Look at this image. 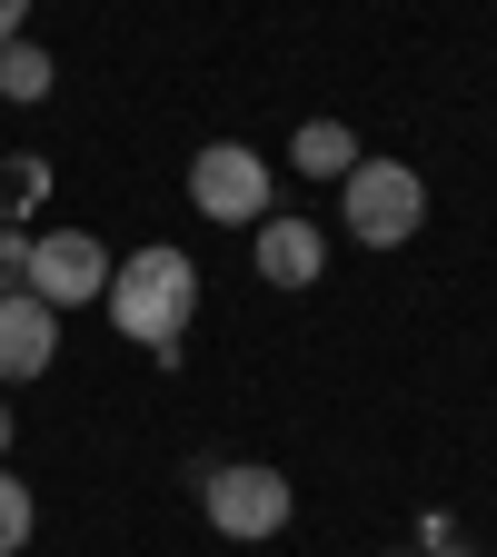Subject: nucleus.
<instances>
[{
	"label": "nucleus",
	"instance_id": "7ed1b4c3",
	"mask_svg": "<svg viewBox=\"0 0 497 557\" xmlns=\"http://www.w3.org/2000/svg\"><path fill=\"white\" fill-rule=\"evenodd\" d=\"M189 209L209 230H259L278 209V160H259L249 139H209L189 150Z\"/></svg>",
	"mask_w": 497,
	"mask_h": 557
},
{
	"label": "nucleus",
	"instance_id": "f03ea898",
	"mask_svg": "<svg viewBox=\"0 0 497 557\" xmlns=\"http://www.w3.org/2000/svg\"><path fill=\"white\" fill-rule=\"evenodd\" d=\"M338 230L359 249H408L418 230H428V180H418V160L359 150V170L338 180Z\"/></svg>",
	"mask_w": 497,
	"mask_h": 557
},
{
	"label": "nucleus",
	"instance_id": "ddd939ff",
	"mask_svg": "<svg viewBox=\"0 0 497 557\" xmlns=\"http://www.w3.org/2000/svg\"><path fill=\"white\" fill-rule=\"evenodd\" d=\"M21 30H30V0H0V50H11Z\"/></svg>",
	"mask_w": 497,
	"mask_h": 557
},
{
	"label": "nucleus",
	"instance_id": "39448f33",
	"mask_svg": "<svg viewBox=\"0 0 497 557\" xmlns=\"http://www.w3.org/2000/svg\"><path fill=\"white\" fill-rule=\"evenodd\" d=\"M110 239L100 230H30V249H21V289L40 299V309H90L100 289H110Z\"/></svg>",
	"mask_w": 497,
	"mask_h": 557
},
{
	"label": "nucleus",
	"instance_id": "20e7f679",
	"mask_svg": "<svg viewBox=\"0 0 497 557\" xmlns=\"http://www.w3.org/2000/svg\"><path fill=\"white\" fill-rule=\"evenodd\" d=\"M199 508H209V528H220V537L259 547V537H278V528L299 518V487L278 478L269 458H229V468H199Z\"/></svg>",
	"mask_w": 497,
	"mask_h": 557
},
{
	"label": "nucleus",
	"instance_id": "4468645a",
	"mask_svg": "<svg viewBox=\"0 0 497 557\" xmlns=\"http://www.w3.org/2000/svg\"><path fill=\"white\" fill-rule=\"evenodd\" d=\"M11 438H21V418H11V398H0V468H11Z\"/></svg>",
	"mask_w": 497,
	"mask_h": 557
},
{
	"label": "nucleus",
	"instance_id": "0eeeda50",
	"mask_svg": "<svg viewBox=\"0 0 497 557\" xmlns=\"http://www.w3.org/2000/svg\"><path fill=\"white\" fill-rule=\"evenodd\" d=\"M50 359H60V309H40L30 289H11V299H0V388H30Z\"/></svg>",
	"mask_w": 497,
	"mask_h": 557
},
{
	"label": "nucleus",
	"instance_id": "9b49d317",
	"mask_svg": "<svg viewBox=\"0 0 497 557\" xmlns=\"http://www.w3.org/2000/svg\"><path fill=\"white\" fill-rule=\"evenodd\" d=\"M30 528H40L30 478H11V468H0V557H21V547H30Z\"/></svg>",
	"mask_w": 497,
	"mask_h": 557
},
{
	"label": "nucleus",
	"instance_id": "9d476101",
	"mask_svg": "<svg viewBox=\"0 0 497 557\" xmlns=\"http://www.w3.org/2000/svg\"><path fill=\"white\" fill-rule=\"evenodd\" d=\"M50 199V160L21 150V160H0V230H30V209Z\"/></svg>",
	"mask_w": 497,
	"mask_h": 557
},
{
	"label": "nucleus",
	"instance_id": "2eb2a0df",
	"mask_svg": "<svg viewBox=\"0 0 497 557\" xmlns=\"http://www.w3.org/2000/svg\"><path fill=\"white\" fill-rule=\"evenodd\" d=\"M11 289H21V278H11V259H0V299H11Z\"/></svg>",
	"mask_w": 497,
	"mask_h": 557
},
{
	"label": "nucleus",
	"instance_id": "1a4fd4ad",
	"mask_svg": "<svg viewBox=\"0 0 497 557\" xmlns=\"http://www.w3.org/2000/svg\"><path fill=\"white\" fill-rule=\"evenodd\" d=\"M50 90H60V60H50V50L21 30L11 50H0V110H40Z\"/></svg>",
	"mask_w": 497,
	"mask_h": 557
},
{
	"label": "nucleus",
	"instance_id": "f257e3e1",
	"mask_svg": "<svg viewBox=\"0 0 497 557\" xmlns=\"http://www.w3.org/2000/svg\"><path fill=\"white\" fill-rule=\"evenodd\" d=\"M110 329L129 348H179V329L199 319V259L170 249V239H139L120 269H110V289H100Z\"/></svg>",
	"mask_w": 497,
	"mask_h": 557
},
{
	"label": "nucleus",
	"instance_id": "f8f14e48",
	"mask_svg": "<svg viewBox=\"0 0 497 557\" xmlns=\"http://www.w3.org/2000/svg\"><path fill=\"white\" fill-rule=\"evenodd\" d=\"M418 557H468V537L448 518H418Z\"/></svg>",
	"mask_w": 497,
	"mask_h": 557
},
{
	"label": "nucleus",
	"instance_id": "dca6fc26",
	"mask_svg": "<svg viewBox=\"0 0 497 557\" xmlns=\"http://www.w3.org/2000/svg\"><path fill=\"white\" fill-rule=\"evenodd\" d=\"M388 557H418V547H388Z\"/></svg>",
	"mask_w": 497,
	"mask_h": 557
},
{
	"label": "nucleus",
	"instance_id": "423d86ee",
	"mask_svg": "<svg viewBox=\"0 0 497 557\" xmlns=\"http://www.w3.org/2000/svg\"><path fill=\"white\" fill-rule=\"evenodd\" d=\"M249 259H259L269 289H319V269H328V230L309 220V209H269L259 239H249Z\"/></svg>",
	"mask_w": 497,
	"mask_h": 557
},
{
	"label": "nucleus",
	"instance_id": "6e6552de",
	"mask_svg": "<svg viewBox=\"0 0 497 557\" xmlns=\"http://www.w3.org/2000/svg\"><path fill=\"white\" fill-rule=\"evenodd\" d=\"M289 170L338 189L348 170H359V129H348V120H299V129H289Z\"/></svg>",
	"mask_w": 497,
	"mask_h": 557
}]
</instances>
